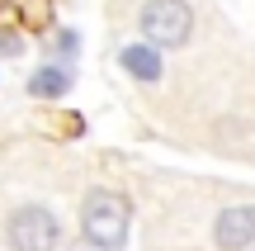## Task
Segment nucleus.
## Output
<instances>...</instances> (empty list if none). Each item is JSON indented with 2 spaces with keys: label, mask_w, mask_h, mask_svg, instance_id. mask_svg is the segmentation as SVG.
<instances>
[{
  "label": "nucleus",
  "mask_w": 255,
  "mask_h": 251,
  "mask_svg": "<svg viewBox=\"0 0 255 251\" xmlns=\"http://www.w3.org/2000/svg\"><path fill=\"white\" fill-rule=\"evenodd\" d=\"M5 242H9V251H52L62 242V228H57V218L47 209L28 204L5 223Z\"/></svg>",
  "instance_id": "obj_3"
},
{
  "label": "nucleus",
  "mask_w": 255,
  "mask_h": 251,
  "mask_svg": "<svg viewBox=\"0 0 255 251\" xmlns=\"http://www.w3.org/2000/svg\"><path fill=\"white\" fill-rule=\"evenodd\" d=\"M128 223H132V209H128L123 195H114V190H90L85 214H81V233H85V242H90V247H100V251H123Z\"/></svg>",
  "instance_id": "obj_1"
},
{
  "label": "nucleus",
  "mask_w": 255,
  "mask_h": 251,
  "mask_svg": "<svg viewBox=\"0 0 255 251\" xmlns=\"http://www.w3.org/2000/svg\"><path fill=\"white\" fill-rule=\"evenodd\" d=\"M66 90H71L66 66H43V71L28 76V95H33V100H62Z\"/></svg>",
  "instance_id": "obj_6"
},
{
  "label": "nucleus",
  "mask_w": 255,
  "mask_h": 251,
  "mask_svg": "<svg viewBox=\"0 0 255 251\" xmlns=\"http://www.w3.org/2000/svg\"><path fill=\"white\" fill-rule=\"evenodd\" d=\"M24 52V38L9 33V28H0V57H19Z\"/></svg>",
  "instance_id": "obj_7"
},
{
  "label": "nucleus",
  "mask_w": 255,
  "mask_h": 251,
  "mask_svg": "<svg viewBox=\"0 0 255 251\" xmlns=\"http://www.w3.org/2000/svg\"><path fill=\"white\" fill-rule=\"evenodd\" d=\"M123 71L128 76H137V81H156L161 76V52H156L151 43H132V47H123Z\"/></svg>",
  "instance_id": "obj_5"
},
{
  "label": "nucleus",
  "mask_w": 255,
  "mask_h": 251,
  "mask_svg": "<svg viewBox=\"0 0 255 251\" xmlns=\"http://www.w3.org/2000/svg\"><path fill=\"white\" fill-rule=\"evenodd\" d=\"M213 237H218L222 251H246L255 242V204H232L218 214L213 223Z\"/></svg>",
  "instance_id": "obj_4"
},
{
  "label": "nucleus",
  "mask_w": 255,
  "mask_h": 251,
  "mask_svg": "<svg viewBox=\"0 0 255 251\" xmlns=\"http://www.w3.org/2000/svg\"><path fill=\"white\" fill-rule=\"evenodd\" d=\"M137 24H142V33H146L151 47H180V43H189V33H194V14H189L184 0H146Z\"/></svg>",
  "instance_id": "obj_2"
}]
</instances>
